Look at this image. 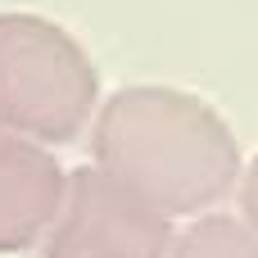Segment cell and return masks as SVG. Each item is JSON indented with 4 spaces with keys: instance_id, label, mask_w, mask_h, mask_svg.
I'll use <instances>...</instances> for the list:
<instances>
[{
    "instance_id": "6da1fadb",
    "label": "cell",
    "mask_w": 258,
    "mask_h": 258,
    "mask_svg": "<svg viewBox=\"0 0 258 258\" xmlns=\"http://www.w3.org/2000/svg\"><path fill=\"white\" fill-rule=\"evenodd\" d=\"M95 168L127 195L172 218H209L240 181V145L227 118L177 86H122L91 127Z\"/></svg>"
},
{
    "instance_id": "3957f363",
    "label": "cell",
    "mask_w": 258,
    "mask_h": 258,
    "mask_svg": "<svg viewBox=\"0 0 258 258\" xmlns=\"http://www.w3.org/2000/svg\"><path fill=\"white\" fill-rule=\"evenodd\" d=\"M172 222L91 163L68 177L63 213L45 236V258H172Z\"/></svg>"
},
{
    "instance_id": "277c9868",
    "label": "cell",
    "mask_w": 258,
    "mask_h": 258,
    "mask_svg": "<svg viewBox=\"0 0 258 258\" xmlns=\"http://www.w3.org/2000/svg\"><path fill=\"white\" fill-rule=\"evenodd\" d=\"M68 195V172L45 145L0 132V254H23L54 231Z\"/></svg>"
},
{
    "instance_id": "8992f818",
    "label": "cell",
    "mask_w": 258,
    "mask_h": 258,
    "mask_svg": "<svg viewBox=\"0 0 258 258\" xmlns=\"http://www.w3.org/2000/svg\"><path fill=\"white\" fill-rule=\"evenodd\" d=\"M240 213H245V227L258 236V159L249 163V172L240 177Z\"/></svg>"
},
{
    "instance_id": "5b68a950",
    "label": "cell",
    "mask_w": 258,
    "mask_h": 258,
    "mask_svg": "<svg viewBox=\"0 0 258 258\" xmlns=\"http://www.w3.org/2000/svg\"><path fill=\"white\" fill-rule=\"evenodd\" d=\"M172 258H258V236L245 227V218L209 213L177 236Z\"/></svg>"
},
{
    "instance_id": "7a4b0ae2",
    "label": "cell",
    "mask_w": 258,
    "mask_h": 258,
    "mask_svg": "<svg viewBox=\"0 0 258 258\" xmlns=\"http://www.w3.org/2000/svg\"><path fill=\"white\" fill-rule=\"evenodd\" d=\"M100 113V77L73 32L41 14H0V132L63 145Z\"/></svg>"
}]
</instances>
